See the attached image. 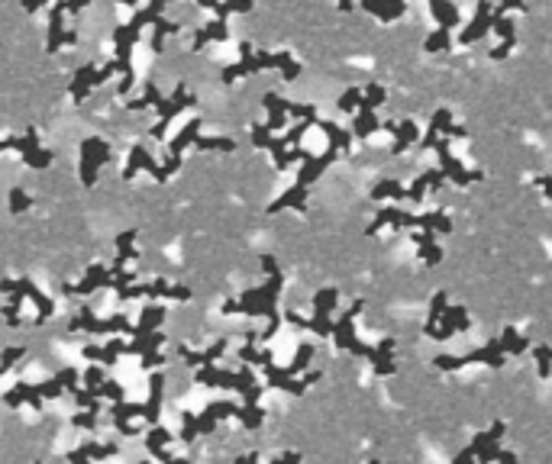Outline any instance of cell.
I'll return each mask as SVG.
<instances>
[{"label": "cell", "instance_id": "cell-1", "mask_svg": "<svg viewBox=\"0 0 552 464\" xmlns=\"http://www.w3.org/2000/svg\"><path fill=\"white\" fill-rule=\"evenodd\" d=\"M362 300L352 303V310H346L336 323H333V338H336V348L340 351H352V355H365L368 361H375V345H365L359 336H355V316L362 313Z\"/></svg>", "mask_w": 552, "mask_h": 464}, {"label": "cell", "instance_id": "cell-2", "mask_svg": "<svg viewBox=\"0 0 552 464\" xmlns=\"http://www.w3.org/2000/svg\"><path fill=\"white\" fill-rule=\"evenodd\" d=\"M436 368L439 371H459L465 368V364H488V368H504V351H500L498 338H491V342H485L481 348H472V351H465V355H436Z\"/></svg>", "mask_w": 552, "mask_h": 464}, {"label": "cell", "instance_id": "cell-3", "mask_svg": "<svg viewBox=\"0 0 552 464\" xmlns=\"http://www.w3.org/2000/svg\"><path fill=\"white\" fill-rule=\"evenodd\" d=\"M436 155H439V171L446 174L452 184H459V187H468L472 181H481V168H472L468 171L462 161L452 155V148H449V139L439 136V142H436Z\"/></svg>", "mask_w": 552, "mask_h": 464}, {"label": "cell", "instance_id": "cell-4", "mask_svg": "<svg viewBox=\"0 0 552 464\" xmlns=\"http://www.w3.org/2000/svg\"><path fill=\"white\" fill-rule=\"evenodd\" d=\"M107 159H110V146L104 139H85L81 142V178H85L87 187L97 181V165H104Z\"/></svg>", "mask_w": 552, "mask_h": 464}, {"label": "cell", "instance_id": "cell-5", "mask_svg": "<svg viewBox=\"0 0 552 464\" xmlns=\"http://www.w3.org/2000/svg\"><path fill=\"white\" fill-rule=\"evenodd\" d=\"M191 104H194V97L188 94V91H184V84H178V87H175V94H171L168 100H165V104L159 106L162 119H159V123H155V126L149 129V132H152V136H155V139H165V129H168V123H171V119H175V113H181L184 106H191Z\"/></svg>", "mask_w": 552, "mask_h": 464}, {"label": "cell", "instance_id": "cell-6", "mask_svg": "<svg viewBox=\"0 0 552 464\" xmlns=\"http://www.w3.org/2000/svg\"><path fill=\"white\" fill-rule=\"evenodd\" d=\"M491 32V3H478V10H475V16H472V23H468L465 30H462V45H475V43H481L485 36Z\"/></svg>", "mask_w": 552, "mask_h": 464}, {"label": "cell", "instance_id": "cell-7", "mask_svg": "<svg viewBox=\"0 0 552 464\" xmlns=\"http://www.w3.org/2000/svg\"><path fill=\"white\" fill-rule=\"evenodd\" d=\"M223 351H226V338H217L207 351H194L188 345H178V358H184L188 364H197V368H213V361L220 358Z\"/></svg>", "mask_w": 552, "mask_h": 464}, {"label": "cell", "instance_id": "cell-8", "mask_svg": "<svg viewBox=\"0 0 552 464\" xmlns=\"http://www.w3.org/2000/svg\"><path fill=\"white\" fill-rule=\"evenodd\" d=\"M139 168H149L152 171V178L155 181H168V174H165V168L162 165H155V161L149 159V152L146 148H133V155H129V161H126V168H123V178H133Z\"/></svg>", "mask_w": 552, "mask_h": 464}, {"label": "cell", "instance_id": "cell-9", "mask_svg": "<svg viewBox=\"0 0 552 464\" xmlns=\"http://www.w3.org/2000/svg\"><path fill=\"white\" fill-rule=\"evenodd\" d=\"M110 281H113L110 268H104V264H91L85 281H81L78 287H68V294H94L97 287H110Z\"/></svg>", "mask_w": 552, "mask_h": 464}, {"label": "cell", "instance_id": "cell-10", "mask_svg": "<svg viewBox=\"0 0 552 464\" xmlns=\"http://www.w3.org/2000/svg\"><path fill=\"white\" fill-rule=\"evenodd\" d=\"M16 148L23 152V159L30 161L32 168H45V165L52 161V152H43V148L36 146V129H30L23 139H16Z\"/></svg>", "mask_w": 552, "mask_h": 464}, {"label": "cell", "instance_id": "cell-11", "mask_svg": "<svg viewBox=\"0 0 552 464\" xmlns=\"http://www.w3.org/2000/svg\"><path fill=\"white\" fill-rule=\"evenodd\" d=\"M394 146H391V155H401V152H407V148L414 146V142H420V129H417L414 119H404V123H394Z\"/></svg>", "mask_w": 552, "mask_h": 464}, {"label": "cell", "instance_id": "cell-12", "mask_svg": "<svg viewBox=\"0 0 552 464\" xmlns=\"http://www.w3.org/2000/svg\"><path fill=\"white\" fill-rule=\"evenodd\" d=\"M13 287H16V294H20V297H30L32 303L39 306V319H49L55 313V303L43 294V290H36V284H32V281H13Z\"/></svg>", "mask_w": 552, "mask_h": 464}, {"label": "cell", "instance_id": "cell-13", "mask_svg": "<svg viewBox=\"0 0 552 464\" xmlns=\"http://www.w3.org/2000/svg\"><path fill=\"white\" fill-rule=\"evenodd\" d=\"M430 13L436 16L439 30H446V32H452L459 23H462V13H459L456 3H443V0H433V3H430Z\"/></svg>", "mask_w": 552, "mask_h": 464}, {"label": "cell", "instance_id": "cell-14", "mask_svg": "<svg viewBox=\"0 0 552 464\" xmlns=\"http://www.w3.org/2000/svg\"><path fill=\"white\" fill-rule=\"evenodd\" d=\"M336 300H340V290H336V287H323V290H317V294H313V316L333 319Z\"/></svg>", "mask_w": 552, "mask_h": 464}, {"label": "cell", "instance_id": "cell-15", "mask_svg": "<svg viewBox=\"0 0 552 464\" xmlns=\"http://www.w3.org/2000/svg\"><path fill=\"white\" fill-rule=\"evenodd\" d=\"M162 391H165V378L162 374H152L149 378V400H146V419L155 426L159 419V410H162Z\"/></svg>", "mask_w": 552, "mask_h": 464}, {"label": "cell", "instance_id": "cell-16", "mask_svg": "<svg viewBox=\"0 0 552 464\" xmlns=\"http://www.w3.org/2000/svg\"><path fill=\"white\" fill-rule=\"evenodd\" d=\"M446 310H449V294H446V290L433 294V300H430V313H426V326H423V332L430 338H433L436 326H439V319H443V313H446Z\"/></svg>", "mask_w": 552, "mask_h": 464}, {"label": "cell", "instance_id": "cell-17", "mask_svg": "<svg viewBox=\"0 0 552 464\" xmlns=\"http://www.w3.org/2000/svg\"><path fill=\"white\" fill-rule=\"evenodd\" d=\"M162 319H165V306L149 303L146 310H142V319L133 326V336H149V332H155Z\"/></svg>", "mask_w": 552, "mask_h": 464}, {"label": "cell", "instance_id": "cell-18", "mask_svg": "<svg viewBox=\"0 0 552 464\" xmlns=\"http://www.w3.org/2000/svg\"><path fill=\"white\" fill-rule=\"evenodd\" d=\"M498 345L504 355H523L527 348H530V336H517V329H504L498 336Z\"/></svg>", "mask_w": 552, "mask_h": 464}, {"label": "cell", "instance_id": "cell-19", "mask_svg": "<svg viewBox=\"0 0 552 464\" xmlns=\"http://www.w3.org/2000/svg\"><path fill=\"white\" fill-rule=\"evenodd\" d=\"M372 200H407V187H401V181H391V178H384L378 181L372 187Z\"/></svg>", "mask_w": 552, "mask_h": 464}, {"label": "cell", "instance_id": "cell-20", "mask_svg": "<svg viewBox=\"0 0 552 464\" xmlns=\"http://www.w3.org/2000/svg\"><path fill=\"white\" fill-rule=\"evenodd\" d=\"M382 129V123H378V116L368 113V110H359V113L352 116V136L355 139H368L372 132H378Z\"/></svg>", "mask_w": 552, "mask_h": 464}, {"label": "cell", "instance_id": "cell-21", "mask_svg": "<svg viewBox=\"0 0 552 464\" xmlns=\"http://www.w3.org/2000/svg\"><path fill=\"white\" fill-rule=\"evenodd\" d=\"M285 207H298V210H304V207H307V190L294 184V187L285 190V194H281V197H278V200L268 207V213H278V210H285Z\"/></svg>", "mask_w": 552, "mask_h": 464}, {"label": "cell", "instance_id": "cell-22", "mask_svg": "<svg viewBox=\"0 0 552 464\" xmlns=\"http://www.w3.org/2000/svg\"><path fill=\"white\" fill-rule=\"evenodd\" d=\"M197 136H201V119H191V123L184 126V132H178V136L171 139V155L181 159V152L191 146V142H197Z\"/></svg>", "mask_w": 552, "mask_h": 464}, {"label": "cell", "instance_id": "cell-23", "mask_svg": "<svg viewBox=\"0 0 552 464\" xmlns=\"http://www.w3.org/2000/svg\"><path fill=\"white\" fill-rule=\"evenodd\" d=\"M94 74H97L94 65H85V68H78L75 81H71V97H75V100H85V97H87V91L94 87Z\"/></svg>", "mask_w": 552, "mask_h": 464}, {"label": "cell", "instance_id": "cell-24", "mask_svg": "<svg viewBox=\"0 0 552 464\" xmlns=\"http://www.w3.org/2000/svg\"><path fill=\"white\" fill-rule=\"evenodd\" d=\"M62 13H65V3L52 7V20H49V52H58V49H62V43H65Z\"/></svg>", "mask_w": 552, "mask_h": 464}, {"label": "cell", "instance_id": "cell-25", "mask_svg": "<svg viewBox=\"0 0 552 464\" xmlns=\"http://www.w3.org/2000/svg\"><path fill=\"white\" fill-rule=\"evenodd\" d=\"M317 126L327 132V139H329V146H336V148H346L352 146V132H346V129H340L336 123H329V119H317Z\"/></svg>", "mask_w": 552, "mask_h": 464}, {"label": "cell", "instance_id": "cell-26", "mask_svg": "<svg viewBox=\"0 0 552 464\" xmlns=\"http://www.w3.org/2000/svg\"><path fill=\"white\" fill-rule=\"evenodd\" d=\"M310 358H313V345L310 342H300L298 351H294V361L285 368L287 378H294V374H300V371H307L310 368Z\"/></svg>", "mask_w": 552, "mask_h": 464}, {"label": "cell", "instance_id": "cell-27", "mask_svg": "<svg viewBox=\"0 0 552 464\" xmlns=\"http://www.w3.org/2000/svg\"><path fill=\"white\" fill-rule=\"evenodd\" d=\"M365 10L368 13H375L378 20H384V23H391V20H397V16H404L407 13V3H365Z\"/></svg>", "mask_w": 552, "mask_h": 464}, {"label": "cell", "instance_id": "cell-28", "mask_svg": "<svg viewBox=\"0 0 552 464\" xmlns=\"http://www.w3.org/2000/svg\"><path fill=\"white\" fill-rule=\"evenodd\" d=\"M388 100V91H384L382 84H368L365 91H362V104H359V110H368V113H375L378 106Z\"/></svg>", "mask_w": 552, "mask_h": 464}, {"label": "cell", "instance_id": "cell-29", "mask_svg": "<svg viewBox=\"0 0 552 464\" xmlns=\"http://www.w3.org/2000/svg\"><path fill=\"white\" fill-rule=\"evenodd\" d=\"M426 52H452V32L446 30H436L426 36V43H423Z\"/></svg>", "mask_w": 552, "mask_h": 464}, {"label": "cell", "instance_id": "cell-30", "mask_svg": "<svg viewBox=\"0 0 552 464\" xmlns=\"http://www.w3.org/2000/svg\"><path fill=\"white\" fill-rule=\"evenodd\" d=\"M210 39H226V23L223 20L210 23L207 30H197V36H194V49H203V43H210Z\"/></svg>", "mask_w": 552, "mask_h": 464}, {"label": "cell", "instance_id": "cell-31", "mask_svg": "<svg viewBox=\"0 0 552 464\" xmlns=\"http://www.w3.org/2000/svg\"><path fill=\"white\" fill-rule=\"evenodd\" d=\"M162 104H165V97H162L159 87H155V84H146V94L139 97V100H133L129 106H133V110H146V106H155V110H159Z\"/></svg>", "mask_w": 552, "mask_h": 464}, {"label": "cell", "instance_id": "cell-32", "mask_svg": "<svg viewBox=\"0 0 552 464\" xmlns=\"http://www.w3.org/2000/svg\"><path fill=\"white\" fill-rule=\"evenodd\" d=\"M533 358H536L540 378H552V348L549 345H536L533 348Z\"/></svg>", "mask_w": 552, "mask_h": 464}, {"label": "cell", "instance_id": "cell-33", "mask_svg": "<svg viewBox=\"0 0 552 464\" xmlns=\"http://www.w3.org/2000/svg\"><path fill=\"white\" fill-rule=\"evenodd\" d=\"M236 419L243 422L245 429H258L262 419H265V413H262V406H239V416H236Z\"/></svg>", "mask_w": 552, "mask_h": 464}, {"label": "cell", "instance_id": "cell-34", "mask_svg": "<svg viewBox=\"0 0 552 464\" xmlns=\"http://www.w3.org/2000/svg\"><path fill=\"white\" fill-rule=\"evenodd\" d=\"M359 104H362V87H349V91L340 97V104H336V106H340L342 113L355 116V113H359Z\"/></svg>", "mask_w": 552, "mask_h": 464}, {"label": "cell", "instance_id": "cell-35", "mask_svg": "<svg viewBox=\"0 0 552 464\" xmlns=\"http://www.w3.org/2000/svg\"><path fill=\"white\" fill-rule=\"evenodd\" d=\"M194 146L197 148H213V152H233L236 142L233 139H217V136H197Z\"/></svg>", "mask_w": 552, "mask_h": 464}, {"label": "cell", "instance_id": "cell-36", "mask_svg": "<svg viewBox=\"0 0 552 464\" xmlns=\"http://www.w3.org/2000/svg\"><path fill=\"white\" fill-rule=\"evenodd\" d=\"M194 439H197V416L181 413V442H194Z\"/></svg>", "mask_w": 552, "mask_h": 464}, {"label": "cell", "instance_id": "cell-37", "mask_svg": "<svg viewBox=\"0 0 552 464\" xmlns=\"http://www.w3.org/2000/svg\"><path fill=\"white\" fill-rule=\"evenodd\" d=\"M420 262H423L426 268H436V264L443 262V248H439V245H423V248H420Z\"/></svg>", "mask_w": 552, "mask_h": 464}, {"label": "cell", "instance_id": "cell-38", "mask_svg": "<svg viewBox=\"0 0 552 464\" xmlns=\"http://www.w3.org/2000/svg\"><path fill=\"white\" fill-rule=\"evenodd\" d=\"M165 442H171V432L168 429H162V426H152L149 429V448H165Z\"/></svg>", "mask_w": 552, "mask_h": 464}, {"label": "cell", "instance_id": "cell-39", "mask_svg": "<svg viewBox=\"0 0 552 464\" xmlns=\"http://www.w3.org/2000/svg\"><path fill=\"white\" fill-rule=\"evenodd\" d=\"M26 207H30V194H26L23 187H13L10 190V210L13 213H23Z\"/></svg>", "mask_w": 552, "mask_h": 464}, {"label": "cell", "instance_id": "cell-40", "mask_svg": "<svg viewBox=\"0 0 552 464\" xmlns=\"http://www.w3.org/2000/svg\"><path fill=\"white\" fill-rule=\"evenodd\" d=\"M23 355H26V348H7V351L0 355V374L10 371L13 364H16V358H23Z\"/></svg>", "mask_w": 552, "mask_h": 464}, {"label": "cell", "instance_id": "cell-41", "mask_svg": "<svg viewBox=\"0 0 552 464\" xmlns=\"http://www.w3.org/2000/svg\"><path fill=\"white\" fill-rule=\"evenodd\" d=\"M252 142H255L258 148H272L275 136L268 132V126H258V123H255V126H252Z\"/></svg>", "mask_w": 552, "mask_h": 464}, {"label": "cell", "instance_id": "cell-42", "mask_svg": "<svg viewBox=\"0 0 552 464\" xmlns=\"http://www.w3.org/2000/svg\"><path fill=\"white\" fill-rule=\"evenodd\" d=\"M85 384L91 387V391H94V387H100V384H104V368H97V364H94V368L85 374Z\"/></svg>", "mask_w": 552, "mask_h": 464}, {"label": "cell", "instance_id": "cell-43", "mask_svg": "<svg viewBox=\"0 0 552 464\" xmlns=\"http://www.w3.org/2000/svg\"><path fill=\"white\" fill-rule=\"evenodd\" d=\"M97 419H100L97 413H78V416H75V426H81V429H94Z\"/></svg>", "mask_w": 552, "mask_h": 464}, {"label": "cell", "instance_id": "cell-44", "mask_svg": "<svg viewBox=\"0 0 552 464\" xmlns=\"http://www.w3.org/2000/svg\"><path fill=\"white\" fill-rule=\"evenodd\" d=\"M162 361L165 358H162V351L155 348V351H146V355H142V368H159Z\"/></svg>", "mask_w": 552, "mask_h": 464}, {"label": "cell", "instance_id": "cell-45", "mask_svg": "<svg viewBox=\"0 0 552 464\" xmlns=\"http://www.w3.org/2000/svg\"><path fill=\"white\" fill-rule=\"evenodd\" d=\"M514 45H517V43H498V45H494V49H491V58H494V62H500V58H507V55H510V49H514Z\"/></svg>", "mask_w": 552, "mask_h": 464}, {"label": "cell", "instance_id": "cell-46", "mask_svg": "<svg viewBox=\"0 0 552 464\" xmlns=\"http://www.w3.org/2000/svg\"><path fill=\"white\" fill-rule=\"evenodd\" d=\"M536 187H542V194H546V200H552V174H540V178L533 181Z\"/></svg>", "mask_w": 552, "mask_h": 464}, {"label": "cell", "instance_id": "cell-47", "mask_svg": "<svg viewBox=\"0 0 552 464\" xmlns=\"http://www.w3.org/2000/svg\"><path fill=\"white\" fill-rule=\"evenodd\" d=\"M452 464H478V458H475V452H472V448H462V452L452 458Z\"/></svg>", "mask_w": 552, "mask_h": 464}, {"label": "cell", "instance_id": "cell-48", "mask_svg": "<svg viewBox=\"0 0 552 464\" xmlns=\"http://www.w3.org/2000/svg\"><path fill=\"white\" fill-rule=\"evenodd\" d=\"M494 464H520V461H517V454H514V452L500 448V454H498V461H494Z\"/></svg>", "mask_w": 552, "mask_h": 464}, {"label": "cell", "instance_id": "cell-49", "mask_svg": "<svg viewBox=\"0 0 552 464\" xmlns=\"http://www.w3.org/2000/svg\"><path fill=\"white\" fill-rule=\"evenodd\" d=\"M275 464H300V454L298 452H287V454H281Z\"/></svg>", "mask_w": 552, "mask_h": 464}, {"label": "cell", "instance_id": "cell-50", "mask_svg": "<svg viewBox=\"0 0 552 464\" xmlns=\"http://www.w3.org/2000/svg\"><path fill=\"white\" fill-rule=\"evenodd\" d=\"M255 461H258V454H245V458H239L236 464H255Z\"/></svg>", "mask_w": 552, "mask_h": 464}, {"label": "cell", "instance_id": "cell-51", "mask_svg": "<svg viewBox=\"0 0 552 464\" xmlns=\"http://www.w3.org/2000/svg\"><path fill=\"white\" fill-rule=\"evenodd\" d=\"M139 464H149V461H139Z\"/></svg>", "mask_w": 552, "mask_h": 464}, {"label": "cell", "instance_id": "cell-52", "mask_svg": "<svg viewBox=\"0 0 552 464\" xmlns=\"http://www.w3.org/2000/svg\"><path fill=\"white\" fill-rule=\"evenodd\" d=\"M372 464H378V461H372Z\"/></svg>", "mask_w": 552, "mask_h": 464}]
</instances>
